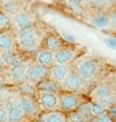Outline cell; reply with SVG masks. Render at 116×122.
I'll use <instances>...</instances> for the list:
<instances>
[{"label":"cell","mask_w":116,"mask_h":122,"mask_svg":"<svg viewBox=\"0 0 116 122\" xmlns=\"http://www.w3.org/2000/svg\"><path fill=\"white\" fill-rule=\"evenodd\" d=\"M15 36V43H17L18 48L23 52H36V51L41 48V34L38 30L34 28H28L22 29V30H17Z\"/></svg>","instance_id":"6da1fadb"},{"label":"cell","mask_w":116,"mask_h":122,"mask_svg":"<svg viewBox=\"0 0 116 122\" xmlns=\"http://www.w3.org/2000/svg\"><path fill=\"white\" fill-rule=\"evenodd\" d=\"M74 70L83 80L85 84H92L98 78L100 73H101V65L97 59L85 56V58H81L79 61H77Z\"/></svg>","instance_id":"7a4b0ae2"},{"label":"cell","mask_w":116,"mask_h":122,"mask_svg":"<svg viewBox=\"0 0 116 122\" xmlns=\"http://www.w3.org/2000/svg\"><path fill=\"white\" fill-rule=\"evenodd\" d=\"M90 97L94 102H98L107 107V110L111 106L115 104V89L113 85L108 81H102V82L97 84L90 92Z\"/></svg>","instance_id":"3957f363"},{"label":"cell","mask_w":116,"mask_h":122,"mask_svg":"<svg viewBox=\"0 0 116 122\" xmlns=\"http://www.w3.org/2000/svg\"><path fill=\"white\" fill-rule=\"evenodd\" d=\"M25 74H26V81L28 82L37 85L40 81L48 78L49 69L42 66V65H40V63H37V62L28 63V65H25Z\"/></svg>","instance_id":"277c9868"},{"label":"cell","mask_w":116,"mask_h":122,"mask_svg":"<svg viewBox=\"0 0 116 122\" xmlns=\"http://www.w3.org/2000/svg\"><path fill=\"white\" fill-rule=\"evenodd\" d=\"M37 104H38L40 110L44 112L59 110V93L37 91Z\"/></svg>","instance_id":"5b68a950"},{"label":"cell","mask_w":116,"mask_h":122,"mask_svg":"<svg viewBox=\"0 0 116 122\" xmlns=\"http://www.w3.org/2000/svg\"><path fill=\"white\" fill-rule=\"evenodd\" d=\"M85 86H86V84L83 82V80L72 69H71V71L68 73V76L64 78V81L60 82L61 91H64V92H72V93H79Z\"/></svg>","instance_id":"8992f818"},{"label":"cell","mask_w":116,"mask_h":122,"mask_svg":"<svg viewBox=\"0 0 116 122\" xmlns=\"http://www.w3.org/2000/svg\"><path fill=\"white\" fill-rule=\"evenodd\" d=\"M81 102H82V97L78 93L64 92V93L59 95V110L63 111V112L75 111Z\"/></svg>","instance_id":"52a82bcc"},{"label":"cell","mask_w":116,"mask_h":122,"mask_svg":"<svg viewBox=\"0 0 116 122\" xmlns=\"http://www.w3.org/2000/svg\"><path fill=\"white\" fill-rule=\"evenodd\" d=\"M33 26H34V18L26 10L21 8L14 15H11V28H14L15 30H22V29L33 28Z\"/></svg>","instance_id":"ba28073f"},{"label":"cell","mask_w":116,"mask_h":122,"mask_svg":"<svg viewBox=\"0 0 116 122\" xmlns=\"http://www.w3.org/2000/svg\"><path fill=\"white\" fill-rule=\"evenodd\" d=\"M90 25L98 30H112L115 26V17L107 14V11H100L90 18Z\"/></svg>","instance_id":"9c48e42d"},{"label":"cell","mask_w":116,"mask_h":122,"mask_svg":"<svg viewBox=\"0 0 116 122\" xmlns=\"http://www.w3.org/2000/svg\"><path fill=\"white\" fill-rule=\"evenodd\" d=\"M78 55H79V50L63 47L53 52V62H55V65H70L77 59Z\"/></svg>","instance_id":"30bf717a"},{"label":"cell","mask_w":116,"mask_h":122,"mask_svg":"<svg viewBox=\"0 0 116 122\" xmlns=\"http://www.w3.org/2000/svg\"><path fill=\"white\" fill-rule=\"evenodd\" d=\"M18 103L23 110L26 118H34L38 115L40 107L37 104V100H34L33 96H28V95H21V97L18 100Z\"/></svg>","instance_id":"8fae6325"},{"label":"cell","mask_w":116,"mask_h":122,"mask_svg":"<svg viewBox=\"0 0 116 122\" xmlns=\"http://www.w3.org/2000/svg\"><path fill=\"white\" fill-rule=\"evenodd\" d=\"M7 81L12 85H21L26 81V74H25V65H18L11 66L7 70Z\"/></svg>","instance_id":"7c38bea8"},{"label":"cell","mask_w":116,"mask_h":122,"mask_svg":"<svg viewBox=\"0 0 116 122\" xmlns=\"http://www.w3.org/2000/svg\"><path fill=\"white\" fill-rule=\"evenodd\" d=\"M70 71H71V66L70 65H53L52 67H49L48 77L60 84L61 81H64V78L68 76Z\"/></svg>","instance_id":"4fadbf2b"},{"label":"cell","mask_w":116,"mask_h":122,"mask_svg":"<svg viewBox=\"0 0 116 122\" xmlns=\"http://www.w3.org/2000/svg\"><path fill=\"white\" fill-rule=\"evenodd\" d=\"M8 122H25L28 118L25 115L23 110L21 108L19 103H12V104L6 106Z\"/></svg>","instance_id":"5bb4252c"},{"label":"cell","mask_w":116,"mask_h":122,"mask_svg":"<svg viewBox=\"0 0 116 122\" xmlns=\"http://www.w3.org/2000/svg\"><path fill=\"white\" fill-rule=\"evenodd\" d=\"M17 50V43H15V36L7 30V32H0V52H7V51Z\"/></svg>","instance_id":"9a60e30c"},{"label":"cell","mask_w":116,"mask_h":122,"mask_svg":"<svg viewBox=\"0 0 116 122\" xmlns=\"http://www.w3.org/2000/svg\"><path fill=\"white\" fill-rule=\"evenodd\" d=\"M34 62H37V63L49 69V67H52L55 65V62H53V52L46 50V48H40V50L36 51V59H34Z\"/></svg>","instance_id":"2e32d148"},{"label":"cell","mask_w":116,"mask_h":122,"mask_svg":"<svg viewBox=\"0 0 116 122\" xmlns=\"http://www.w3.org/2000/svg\"><path fill=\"white\" fill-rule=\"evenodd\" d=\"M21 8H23L21 0H0V11H3L10 17L19 11Z\"/></svg>","instance_id":"e0dca14e"},{"label":"cell","mask_w":116,"mask_h":122,"mask_svg":"<svg viewBox=\"0 0 116 122\" xmlns=\"http://www.w3.org/2000/svg\"><path fill=\"white\" fill-rule=\"evenodd\" d=\"M41 44L44 45L42 48H46V50L52 51V52H55V51L60 50V48L64 47V43L61 41V39L59 36H55V34H48V36L41 41Z\"/></svg>","instance_id":"ac0fdd59"},{"label":"cell","mask_w":116,"mask_h":122,"mask_svg":"<svg viewBox=\"0 0 116 122\" xmlns=\"http://www.w3.org/2000/svg\"><path fill=\"white\" fill-rule=\"evenodd\" d=\"M37 91L40 92H51V93H59L61 89H60V84L53 81V80H51L49 77L42 80V81H40L37 85Z\"/></svg>","instance_id":"d6986e66"},{"label":"cell","mask_w":116,"mask_h":122,"mask_svg":"<svg viewBox=\"0 0 116 122\" xmlns=\"http://www.w3.org/2000/svg\"><path fill=\"white\" fill-rule=\"evenodd\" d=\"M40 119H41V122H67V115L66 112L60 110L45 111Z\"/></svg>","instance_id":"ffe728a7"},{"label":"cell","mask_w":116,"mask_h":122,"mask_svg":"<svg viewBox=\"0 0 116 122\" xmlns=\"http://www.w3.org/2000/svg\"><path fill=\"white\" fill-rule=\"evenodd\" d=\"M83 6L89 7V8H93L97 11H107L108 8H111V6L108 4L107 0H82Z\"/></svg>","instance_id":"44dd1931"},{"label":"cell","mask_w":116,"mask_h":122,"mask_svg":"<svg viewBox=\"0 0 116 122\" xmlns=\"http://www.w3.org/2000/svg\"><path fill=\"white\" fill-rule=\"evenodd\" d=\"M59 37L61 39V41L63 43H67V44H78L79 43V40H78V37L75 36L74 33H71V32H68V30H60L59 32Z\"/></svg>","instance_id":"7402d4cb"},{"label":"cell","mask_w":116,"mask_h":122,"mask_svg":"<svg viewBox=\"0 0 116 122\" xmlns=\"http://www.w3.org/2000/svg\"><path fill=\"white\" fill-rule=\"evenodd\" d=\"M66 4L70 7L71 12H74L75 15H81L83 12V3L82 0H66Z\"/></svg>","instance_id":"603a6c76"},{"label":"cell","mask_w":116,"mask_h":122,"mask_svg":"<svg viewBox=\"0 0 116 122\" xmlns=\"http://www.w3.org/2000/svg\"><path fill=\"white\" fill-rule=\"evenodd\" d=\"M75 111H78V112H79L82 117H85L88 121L93 117L92 110H90V103H89V102H83V100H82V102L79 103V106L77 107V110H75Z\"/></svg>","instance_id":"cb8c5ba5"},{"label":"cell","mask_w":116,"mask_h":122,"mask_svg":"<svg viewBox=\"0 0 116 122\" xmlns=\"http://www.w3.org/2000/svg\"><path fill=\"white\" fill-rule=\"evenodd\" d=\"M18 86H19V91H21V93H22V95H28V96H34V95L37 93V86H36L34 84L28 82V81H25L23 84L18 85Z\"/></svg>","instance_id":"d4e9b609"},{"label":"cell","mask_w":116,"mask_h":122,"mask_svg":"<svg viewBox=\"0 0 116 122\" xmlns=\"http://www.w3.org/2000/svg\"><path fill=\"white\" fill-rule=\"evenodd\" d=\"M90 110H92L93 117H96V115L102 114V112H107V107H105L102 103H98V102L92 100V102H90Z\"/></svg>","instance_id":"484cf974"},{"label":"cell","mask_w":116,"mask_h":122,"mask_svg":"<svg viewBox=\"0 0 116 122\" xmlns=\"http://www.w3.org/2000/svg\"><path fill=\"white\" fill-rule=\"evenodd\" d=\"M11 29V17L0 11V30H8Z\"/></svg>","instance_id":"4316f807"},{"label":"cell","mask_w":116,"mask_h":122,"mask_svg":"<svg viewBox=\"0 0 116 122\" xmlns=\"http://www.w3.org/2000/svg\"><path fill=\"white\" fill-rule=\"evenodd\" d=\"M67 122H88V119L81 115L78 111H71L70 115L67 117Z\"/></svg>","instance_id":"83f0119b"},{"label":"cell","mask_w":116,"mask_h":122,"mask_svg":"<svg viewBox=\"0 0 116 122\" xmlns=\"http://www.w3.org/2000/svg\"><path fill=\"white\" fill-rule=\"evenodd\" d=\"M88 122H113V119L108 115V112H102V114H100V115L92 117Z\"/></svg>","instance_id":"f1b7e54d"},{"label":"cell","mask_w":116,"mask_h":122,"mask_svg":"<svg viewBox=\"0 0 116 122\" xmlns=\"http://www.w3.org/2000/svg\"><path fill=\"white\" fill-rule=\"evenodd\" d=\"M7 121H8V117H7L6 106L0 104V122H7Z\"/></svg>","instance_id":"f546056e"},{"label":"cell","mask_w":116,"mask_h":122,"mask_svg":"<svg viewBox=\"0 0 116 122\" xmlns=\"http://www.w3.org/2000/svg\"><path fill=\"white\" fill-rule=\"evenodd\" d=\"M104 44L109 48V50H115V39L113 37H105L104 39Z\"/></svg>","instance_id":"4dcf8cb0"},{"label":"cell","mask_w":116,"mask_h":122,"mask_svg":"<svg viewBox=\"0 0 116 122\" xmlns=\"http://www.w3.org/2000/svg\"><path fill=\"white\" fill-rule=\"evenodd\" d=\"M38 1H44V3H52L53 0H38Z\"/></svg>","instance_id":"1f68e13d"},{"label":"cell","mask_w":116,"mask_h":122,"mask_svg":"<svg viewBox=\"0 0 116 122\" xmlns=\"http://www.w3.org/2000/svg\"><path fill=\"white\" fill-rule=\"evenodd\" d=\"M21 1H23V3H30V1H33V0H21Z\"/></svg>","instance_id":"d6a6232c"},{"label":"cell","mask_w":116,"mask_h":122,"mask_svg":"<svg viewBox=\"0 0 116 122\" xmlns=\"http://www.w3.org/2000/svg\"><path fill=\"white\" fill-rule=\"evenodd\" d=\"M3 82H4V81H3V78H0V85H3Z\"/></svg>","instance_id":"836d02e7"},{"label":"cell","mask_w":116,"mask_h":122,"mask_svg":"<svg viewBox=\"0 0 116 122\" xmlns=\"http://www.w3.org/2000/svg\"><path fill=\"white\" fill-rule=\"evenodd\" d=\"M0 65H1V62H0Z\"/></svg>","instance_id":"e575fe53"},{"label":"cell","mask_w":116,"mask_h":122,"mask_svg":"<svg viewBox=\"0 0 116 122\" xmlns=\"http://www.w3.org/2000/svg\"><path fill=\"white\" fill-rule=\"evenodd\" d=\"M0 32H1V30H0Z\"/></svg>","instance_id":"d590c367"},{"label":"cell","mask_w":116,"mask_h":122,"mask_svg":"<svg viewBox=\"0 0 116 122\" xmlns=\"http://www.w3.org/2000/svg\"><path fill=\"white\" fill-rule=\"evenodd\" d=\"M7 122H8V121H7Z\"/></svg>","instance_id":"8d00e7d4"}]
</instances>
